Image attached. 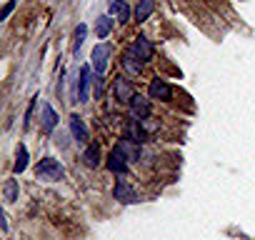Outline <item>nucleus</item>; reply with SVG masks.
<instances>
[{"label":"nucleus","mask_w":255,"mask_h":240,"mask_svg":"<svg viewBox=\"0 0 255 240\" xmlns=\"http://www.w3.org/2000/svg\"><path fill=\"white\" fill-rule=\"evenodd\" d=\"M85 33H88V28H85V25H78V28H75V45H73V53H75V55H78V53H80V48H83Z\"/></svg>","instance_id":"nucleus-20"},{"label":"nucleus","mask_w":255,"mask_h":240,"mask_svg":"<svg viewBox=\"0 0 255 240\" xmlns=\"http://www.w3.org/2000/svg\"><path fill=\"white\" fill-rule=\"evenodd\" d=\"M113 195H115V200H120V203H125V205H130V203H135V200H138L135 190H133L130 185H128V180H118V183H115Z\"/></svg>","instance_id":"nucleus-8"},{"label":"nucleus","mask_w":255,"mask_h":240,"mask_svg":"<svg viewBox=\"0 0 255 240\" xmlns=\"http://www.w3.org/2000/svg\"><path fill=\"white\" fill-rule=\"evenodd\" d=\"M153 10H155V0H138V5H135V20L138 23L148 20L153 15Z\"/></svg>","instance_id":"nucleus-12"},{"label":"nucleus","mask_w":255,"mask_h":240,"mask_svg":"<svg viewBox=\"0 0 255 240\" xmlns=\"http://www.w3.org/2000/svg\"><path fill=\"white\" fill-rule=\"evenodd\" d=\"M125 133H128V143H133V145H140L143 140H145V130H143V120H130L128 123V128H125Z\"/></svg>","instance_id":"nucleus-9"},{"label":"nucleus","mask_w":255,"mask_h":240,"mask_svg":"<svg viewBox=\"0 0 255 240\" xmlns=\"http://www.w3.org/2000/svg\"><path fill=\"white\" fill-rule=\"evenodd\" d=\"M110 10L118 15V20H120V23H128V18H130V8H128L125 0H113Z\"/></svg>","instance_id":"nucleus-16"},{"label":"nucleus","mask_w":255,"mask_h":240,"mask_svg":"<svg viewBox=\"0 0 255 240\" xmlns=\"http://www.w3.org/2000/svg\"><path fill=\"white\" fill-rule=\"evenodd\" d=\"M130 53H133L140 63H148V60L153 58V43H150L145 35H138V38L133 40V45H130Z\"/></svg>","instance_id":"nucleus-4"},{"label":"nucleus","mask_w":255,"mask_h":240,"mask_svg":"<svg viewBox=\"0 0 255 240\" xmlns=\"http://www.w3.org/2000/svg\"><path fill=\"white\" fill-rule=\"evenodd\" d=\"M148 93H150L153 100H170V98H173V88H170V83L163 80V78H153Z\"/></svg>","instance_id":"nucleus-6"},{"label":"nucleus","mask_w":255,"mask_h":240,"mask_svg":"<svg viewBox=\"0 0 255 240\" xmlns=\"http://www.w3.org/2000/svg\"><path fill=\"white\" fill-rule=\"evenodd\" d=\"M83 160H85V165L98 168L100 165V143H88L83 150Z\"/></svg>","instance_id":"nucleus-11"},{"label":"nucleus","mask_w":255,"mask_h":240,"mask_svg":"<svg viewBox=\"0 0 255 240\" xmlns=\"http://www.w3.org/2000/svg\"><path fill=\"white\" fill-rule=\"evenodd\" d=\"M150 100L148 98H143V95H135L133 100H130V115H133V120H148L150 118Z\"/></svg>","instance_id":"nucleus-7"},{"label":"nucleus","mask_w":255,"mask_h":240,"mask_svg":"<svg viewBox=\"0 0 255 240\" xmlns=\"http://www.w3.org/2000/svg\"><path fill=\"white\" fill-rule=\"evenodd\" d=\"M35 173H38V178H43V180H63V178H65L63 165H60L58 160H53V158H43V160L38 163Z\"/></svg>","instance_id":"nucleus-2"},{"label":"nucleus","mask_w":255,"mask_h":240,"mask_svg":"<svg viewBox=\"0 0 255 240\" xmlns=\"http://www.w3.org/2000/svg\"><path fill=\"white\" fill-rule=\"evenodd\" d=\"M25 168H28V148H25V145H18V160H15L13 170H15V173H23Z\"/></svg>","instance_id":"nucleus-18"},{"label":"nucleus","mask_w":255,"mask_h":240,"mask_svg":"<svg viewBox=\"0 0 255 240\" xmlns=\"http://www.w3.org/2000/svg\"><path fill=\"white\" fill-rule=\"evenodd\" d=\"M70 133H73V138L78 140V143H88L90 140V135H88V128H85V123H83V118L80 115H70Z\"/></svg>","instance_id":"nucleus-10"},{"label":"nucleus","mask_w":255,"mask_h":240,"mask_svg":"<svg viewBox=\"0 0 255 240\" xmlns=\"http://www.w3.org/2000/svg\"><path fill=\"white\" fill-rule=\"evenodd\" d=\"M108 58H110V45H108V43H100V45H95V48H93V55H90V68H93L95 78H103V75H105Z\"/></svg>","instance_id":"nucleus-1"},{"label":"nucleus","mask_w":255,"mask_h":240,"mask_svg":"<svg viewBox=\"0 0 255 240\" xmlns=\"http://www.w3.org/2000/svg\"><path fill=\"white\" fill-rule=\"evenodd\" d=\"M88 85H90V68H83L80 78H78V95H75V100H80V103L88 100Z\"/></svg>","instance_id":"nucleus-14"},{"label":"nucleus","mask_w":255,"mask_h":240,"mask_svg":"<svg viewBox=\"0 0 255 240\" xmlns=\"http://www.w3.org/2000/svg\"><path fill=\"white\" fill-rule=\"evenodd\" d=\"M113 95H115V100H120V103H130V100L135 98V88L130 85V80H128L125 75H118V78L113 80Z\"/></svg>","instance_id":"nucleus-3"},{"label":"nucleus","mask_w":255,"mask_h":240,"mask_svg":"<svg viewBox=\"0 0 255 240\" xmlns=\"http://www.w3.org/2000/svg\"><path fill=\"white\" fill-rule=\"evenodd\" d=\"M125 168H128V153H125L123 145H115V148L110 150V155H108V170H113V173H125Z\"/></svg>","instance_id":"nucleus-5"},{"label":"nucleus","mask_w":255,"mask_h":240,"mask_svg":"<svg viewBox=\"0 0 255 240\" xmlns=\"http://www.w3.org/2000/svg\"><path fill=\"white\" fill-rule=\"evenodd\" d=\"M40 120H43V128L50 133V130H55V125H58V113L48 105V103H43V115H40Z\"/></svg>","instance_id":"nucleus-13"},{"label":"nucleus","mask_w":255,"mask_h":240,"mask_svg":"<svg viewBox=\"0 0 255 240\" xmlns=\"http://www.w3.org/2000/svg\"><path fill=\"white\" fill-rule=\"evenodd\" d=\"M123 68H125L128 73H133V75H138V73L143 70V63H140V60H138V58H135V55H133L130 50H128V53L123 55Z\"/></svg>","instance_id":"nucleus-15"},{"label":"nucleus","mask_w":255,"mask_h":240,"mask_svg":"<svg viewBox=\"0 0 255 240\" xmlns=\"http://www.w3.org/2000/svg\"><path fill=\"white\" fill-rule=\"evenodd\" d=\"M113 23H115V20H113L110 15H103V18L98 20V25H95V33H98V38H100V40L110 35V30H113Z\"/></svg>","instance_id":"nucleus-17"},{"label":"nucleus","mask_w":255,"mask_h":240,"mask_svg":"<svg viewBox=\"0 0 255 240\" xmlns=\"http://www.w3.org/2000/svg\"><path fill=\"white\" fill-rule=\"evenodd\" d=\"M3 193H5V203H13V200H18V180H5V188H3Z\"/></svg>","instance_id":"nucleus-19"},{"label":"nucleus","mask_w":255,"mask_h":240,"mask_svg":"<svg viewBox=\"0 0 255 240\" xmlns=\"http://www.w3.org/2000/svg\"><path fill=\"white\" fill-rule=\"evenodd\" d=\"M13 8H15V0H10V3L5 5V10H3V20H5V18H8L10 13H13Z\"/></svg>","instance_id":"nucleus-21"}]
</instances>
